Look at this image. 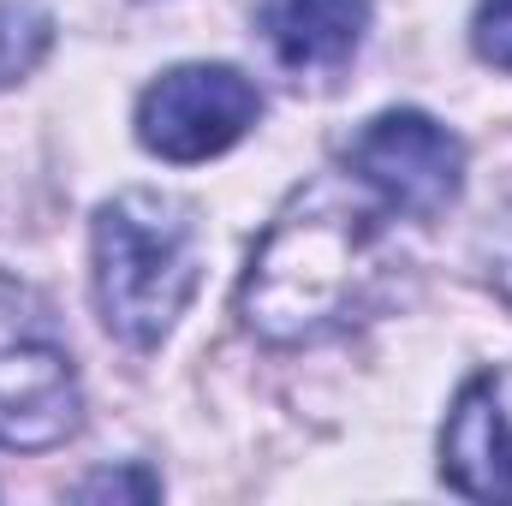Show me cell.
Instances as JSON below:
<instances>
[{
  "label": "cell",
  "instance_id": "obj_6",
  "mask_svg": "<svg viewBox=\"0 0 512 506\" xmlns=\"http://www.w3.org/2000/svg\"><path fill=\"white\" fill-rule=\"evenodd\" d=\"M441 477L471 501H512V364L465 381L441 429Z\"/></svg>",
  "mask_w": 512,
  "mask_h": 506
},
{
  "label": "cell",
  "instance_id": "obj_2",
  "mask_svg": "<svg viewBox=\"0 0 512 506\" xmlns=\"http://www.w3.org/2000/svg\"><path fill=\"white\" fill-rule=\"evenodd\" d=\"M203 274V227L185 197L120 191L96 215V310L108 334L149 352L161 346Z\"/></svg>",
  "mask_w": 512,
  "mask_h": 506
},
{
  "label": "cell",
  "instance_id": "obj_3",
  "mask_svg": "<svg viewBox=\"0 0 512 506\" xmlns=\"http://www.w3.org/2000/svg\"><path fill=\"white\" fill-rule=\"evenodd\" d=\"M78 417V370L48 304L0 280V447H60Z\"/></svg>",
  "mask_w": 512,
  "mask_h": 506
},
{
  "label": "cell",
  "instance_id": "obj_9",
  "mask_svg": "<svg viewBox=\"0 0 512 506\" xmlns=\"http://www.w3.org/2000/svg\"><path fill=\"white\" fill-rule=\"evenodd\" d=\"M471 42L489 66L512 72V0H483L477 6V24H471Z\"/></svg>",
  "mask_w": 512,
  "mask_h": 506
},
{
  "label": "cell",
  "instance_id": "obj_8",
  "mask_svg": "<svg viewBox=\"0 0 512 506\" xmlns=\"http://www.w3.org/2000/svg\"><path fill=\"white\" fill-rule=\"evenodd\" d=\"M54 42V18L36 0H0V90L30 78Z\"/></svg>",
  "mask_w": 512,
  "mask_h": 506
},
{
  "label": "cell",
  "instance_id": "obj_5",
  "mask_svg": "<svg viewBox=\"0 0 512 506\" xmlns=\"http://www.w3.org/2000/svg\"><path fill=\"white\" fill-rule=\"evenodd\" d=\"M262 114V96L233 66H173L137 102V143L161 161H209Z\"/></svg>",
  "mask_w": 512,
  "mask_h": 506
},
{
  "label": "cell",
  "instance_id": "obj_1",
  "mask_svg": "<svg viewBox=\"0 0 512 506\" xmlns=\"http://www.w3.org/2000/svg\"><path fill=\"white\" fill-rule=\"evenodd\" d=\"M393 268L399 256L382 197H364L358 179H316L262 233L239 286V310L262 340L310 346L358 322L387 292Z\"/></svg>",
  "mask_w": 512,
  "mask_h": 506
},
{
  "label": "cell",
  "instance_id": "obj_4",
  "mask_svg": "<svg viewBox=\"0 0 512 506\" xmlns=\"http://www.w3.org/2000/svg\"><path fill=\"white\" fill-rule=\"evenodd\" d=\"M346 173L393 215L435 221L465 191V143L417 108H393L358 126V137L346 143Z\"/></svg>",
  "mask_w": 512,
  "mask_h": 506
},
{
  "label": "cell",
  "instance_id": "obj_7",
  "mask_svg": "<svg viewBox=\"0 0 512 506\" xmlns=\"http://www.w3.org/2000/svg\"><path fill=\"white\" fill-rule=\"evenodd\" d=\"M256 24L268 54L292 78H322L358 54L370 30V0H268Z\"/></svg>",
  "mask_w": 512,
  "mask_h": 506
},
{
  "label": "cell",
  "instance_id": "obj_10",
  "mask_svg": "<svg viewBox=\"0 0 512 506\" xmlns=\"http://www.w3.org/2000/svg\"><path fill=\"white\" fill-rule=\"evenodd\" d=\"M495 286H501V298L512 304V239L495 251Z\"/></svg>",
  "mask_w": 512,
  "mask_h": 506
}]
</instances>
